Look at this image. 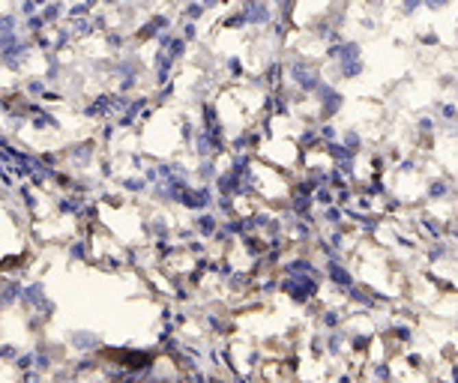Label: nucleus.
Segmentation results:
<instances>
[{"mask_svg":"<svg viewBox=\"0 0 458 383\" xmlns=\"http://www.w3.org/2000/svg\"><path fill=\"white\" fill-rule=\"evenodd\" d=\"M315 99H317V117L324 123H333V117H339L341 108H345V93L339 87H333L330 81H324V87L317 90Z\"/></svg>","mask_w":458,"mask_h":383,"instance_id":"3","label":"nucleus"},{"mask_svg":"<svg viewBox=\"0 0 458 383\" xmlns=\"http://www.w3.org/2000/svg\"><path fill=\"white\" fill-rule=\"evenodd\" d=\"M387 332H389V336L396 338V341H402V345H411V341H413V327H411V323H402V321H396V323H392V327H389Z\"/></svg>","mask_w":458,"mask_h":383,"instance_id":"12","label":"nucleus"},{"mask_svg":"<svg viewBox=\"0 0 458 383\" xmlns=\"http://www.w3.org/2000/svg\"><path fill=\"white\" fill-rule=\"evenodd\" d=\"M449 383H458V365H453V374H449Z\"/></svg>","mask_w":458,"mask_h":383,"instance_id":"20","label":"nucleus"},{"mask_svg":"<svg viewBox=\"0 0 458 383\" xmlns=\"http://www.w3.org/2000/svg\"><path fill=\"white\" fill-rule=\"evenodd\" d=\"M453 255V246H449V240H437V243H429L425 246V258L431 260V264H437V260H444Z\"/></svg>","mask_w":458,"mask_h":383,"instance_id":"10","label":"nucleus"},{"mask_svg":"<svg viewBox=\"0 0 458 383\" xmlns=\"http://www.w3.org/2000/svg\"><path fill=\"white\" fill-rule=\"evenodd\" d=\"M455 195V186L449 177H431L425 183V203H444V201H453Z\"/></svg>","mask_w":458,"mask_h":383,"instance_id":"5","label":"nucleus"},{"mask_svg":"<svg viewBox=\"0 0 458 383\" xmlns=\"http://www.w3.org/2000/svg\"><path fill=\"white\" fill-rule=\"evenodd\" d=\"M279 291L285 293V297H291V303L309 306L312 299H317V293H321V282L312 279V275H302V279H282Z\"/></svg>","mask_w":458,"mask_h":383,"instance_id":"2","label":"nucleus"},{"mask_svg":"<svg viewBox=\"0 0 458 383\" xmlns=\"http://www.w3.org/2000/svg\"><path fill=\"white\" fill-rule=\"evenodd\" d=\"M315 203H317L321 210L333 207V203H335V189H330V186H321V189L315 192Z\"/></svg>","mask_w":458,"mask_h":383,"instance_id":"14","label":"nucleus"},{"mask_svg":"<svg viewBox=\"0 0 458 383\" xmlns=\"http://www.w3.org/2000/svg\"><path fill=\"white\" fill-rule=\"evenodd\" d=\"M228 69H231V75H234V78H240V75H243V63H240V60H228Z\"/></svg>","mask_w":458,"mask_h":383,"instance_id":"19","label":"nucleus"},{"mask_svg":"<svg viewBox=\"0 0 458 383\" xmlns=\"http://www.w3.org/2000/svg\"><path fill=\"white\" fill-rule=\"evenodd\" d=\"M422 6H425V10H431V12H440V10H446V6H449V0H422Z\"/></svg>","mask_w":458,"mask_h":383,"instance_id":"17","label":"nucleus"},{"mask_svg":"<svg viewBox=\"0 0 458 383\" xmlns=\"http://www.w3.org/2000/svg\"><path fill=\"white\" fill-rule=\"evenodd\" d=\"M345 347H348V332L345 330L326 332V356H330V360H335V356L345 354Z\"/></svg>","mask_w":458,"mask_h":383,"instance_id":"9","label":"nucleus"},{"mask_svg":"<svg viewBox=\"0 0 458 383\" xmlns=\"http://www.w3.org/2000/svg\"><path fill=\"white\" fill-rule=\"evenodd\" d=\"M324 275H326V282H330V288H339L341 293L354 288V273H350L341 260H326Z\"/></svg>","mask_w":458,"mask_h":383,"instance_id":"4","label":"nucleus"},{"mask_svg":"<svg viewBox=\"0 0 458 383\" xmlns=\"http://www.w3.org/2000/svg\"><path fill=\"white\" fill-rule=\"evenodd\" d=\"M341 144L348 147L350 153H354V156H359V153H363V132H359V129H345V132H341Z\"/></svg>","mask_w":458,"mask_h":383,"instance_id":"11","label":"nucleus"},{"mask_svg":"<svg viewBox=\"0 0 458 383\" xmlns=\"http://www.w3.org/2000/svg\"><path fill=\"white\" fill-rule=\"evenodd\" d=\"M420 10H425L422 0H407V3H402V15H413V12H420Z\"/></svg>","mask_w":458,"mask_h":383,"instance_id":"16","label":"nucleus"},{"mask_svg":"<svg viewBox=\"0 0 458 383\" xmlns=\"http://www.w3.org/2000/svg\"><path fill=\"white\" fill-rule=\"evenodd\" d=\"M243 12H246V21L255 24V27H267V24H273V10H269L267 3H246V6H243Z\"/></svg>","mask_w":458,"mask_h":383,"instance_id":"6","label":"nucleus"},{"mask_svg":"<svg viewBox=\"0 0 458 383\" xmlns=\"http://www.w3.org/2000/svg\"><path fill=\"white\" fill-rule=\"evenodd\" d=\"M420 42L422 45H440V36L435 34V30H429V34H420Z\"/></svg>","mask_w":458,"mask_h":383,"instance_id":"18","label":"nucleus"},{"mask_svg":"<svg viewBox=\"0 0 458 383\" xmlns=\"http://www.w3.org/2000/svg\"><path fill=\"white\" fill-rule=\"evenodd\" d=\"M317 321H321V327H324L326 332H333V330H345V314H341V308H339V306H326V308H321Z\"/></svg>","mask_w":458,"mask_h":383,"instance_id":"7","label":"nucleus"},{"mask_svg":"<svg viewBox=\"0 0 458 383\" xmlns=\"http://www.w3.org/2000/svg\"><path fill=\"white\" fill-rule=\"evenodd\" d=\"M455 102H458V84H455Z\"/></svg>","mask_w":458,"mask_h":383,"instance_id":"21","label":"nucleus"},{"mask_svg":"<svg viewBox=\"0 0 458 383\" xmlns=\"http://www.w3.org/2000/svg\"><path fill=\"white\" fill-rule=\"evenodd\" d=\"M321 222L330 227V231H341V227H348V216H345V207H339V203H333V207L321 210Z\"/></svg>","mask_w":458,"mask_h":383,"instance_id":"8","label":"nucleus"},{"mask_svg":"<svg viewBox=\"0 0 458 383\" xmlns=\"http://www.w3.org/2000/svg\"><path fill=\"white\" fill-rule=\"evenodd\" d=\"M288 81H291V87L297 90L300 96H317V90L324 87V72L315 66V63H309V60H302V57H293V60L288 63Z\"/></svg>","mask_w":458,"mask_h":383,"instance_id":"1","label":"nucleus"},{"mask_svg":"<svg viewBox=\"0 0 458 383\" xmlns=\"http://www.w3.org/2000/svg\"><path fill=\"white\" fill-rule=\"evenodd\" d=\"M317 132H321V141L324 144H333V141H339V126H335V123H321V126H317Z\"/></svg>","mask_w":458,"mask_h":383,"instance_id":"15","label":"nucleus"},{"mask_svg":"<svg viewBox=\"0 0 458 383\" xmlns=\"http://www.w3.org/2000/svg\"><path fill=\"white\" fill-rule=\"evenodd\" d=\"M357 383H363V380H357Z\"/></svg>","mask_w":458,"mask_h":383,"instance_id":"22","label":"nucleus"},{"mask_svg":"<svg viewBox=\"0 0 458 383\" xmlns=\"http://www.w3.org/2000/svg\"><path fill=\"white\" fill-rule=\"evenodd\" d=\"M372 378L378 380V383H392V369H389V362H387V360L372 362Z\"/></svg>","mask_w":458,"mask_h":383,"instance_id":"13","label":"nucleus"}]
</instances>
